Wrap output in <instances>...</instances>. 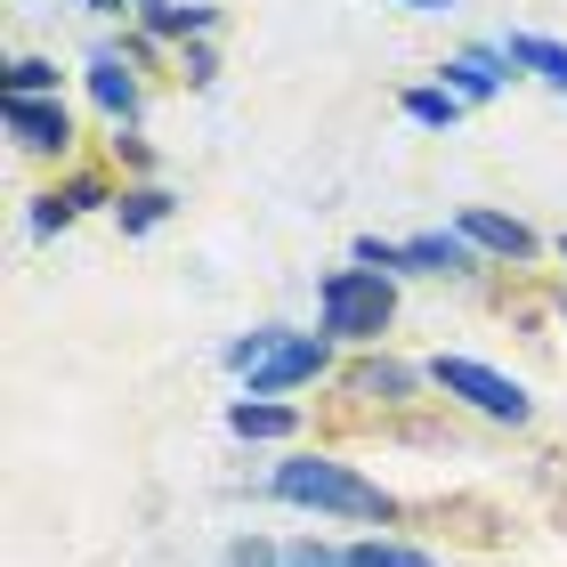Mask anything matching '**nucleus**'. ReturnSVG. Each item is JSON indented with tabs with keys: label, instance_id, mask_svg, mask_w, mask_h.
Here are the masks:
<instances>
[{
	"label": "nucleus",
	"instance_id": "f8f14e48",
	"mask_svg": "<svg viewBox=\"0 0 567 567\" xmlns=\"http://www.w3.org/2000/svg\"><path fill=\"white\" fill-rule=\"evenodd\" d=\"M171 212H178V195L154 187V178H131V187L114 195V227L122 236H154V227H171Z\"/></svg>",
	"mask_w": 567,
	"mask_h": 567
},
{
	"label": "nucleus",
	"instance_id": "f3484780",
	"mask_svg": "<svg viewBox=\"0 0 567 567\" xmlns=\"http://www.w3.org/2000/svg\"><path fill=\"white\" fill-rule=\"evenodd\" d=\"M0 90L9 97H58V58H17L0 73Z\"/></svg>",
	"mask_w": 567,
	"mask_h": 567
},
{
	"label": "nucleus",
	"instance_id": "5701e85b",
	"mask_svg": "<svg viewBox=\"0 0 567 567\" xmlns=\"http://www.w3.org/2000/svg\"><path fill=\"white\" fill-rule=\"evenodd\" d=\"M114 163L146 178V171H154V154H146V138H138V131H114Z\"/></svg>",
	"mask_w": 567,
	"mask_h": 567
},
{
	"label": "nucleus",
	"instance_id": "aec40b11",
	"mask_svg": "<svg viewBox=\"0 0 567 567\" xmlns=\"http://www.w3.org/2000/svg\"><path fill=\"white\" fill-rule=\"evenodd\" d=\"M219 567H284V544H268V535H236Z\"/></svg>",
	"mask_w": 567,
	"mask_h": 567
},
{
	"label": "nucleus",
	"instance_id": "ddd939ff",
	"mask_svg": "<svg viewBox=\"0 0 567 567\" xmlns=\"http://www.w3.org/2000/svg\"><path fill=\"white\" fill-rule=\"evenodd\" d=\"M138 33H146V41H178V49H187V41H212V33H219V9H212V0H171V9L138 17Z\"/></svg>",
	"mask_w": 567,
	"mask_h": 567
},
{
	"label": "nucleus",
	"instance_id": "6e6552de",
	"mask_svg": "<svg viewBox=\"0 0 567 567\" xmlns=\"http://www.w3.org/2000/svg\"><path fill=\"white\" fill-rule=\"evenodd\" d=\"M454 227H462V236H471V244L486 251V260H503V268H527L535 251H544L527 219H511V212H486V203H471V212H462Z\"/></svg>",
	"mask_w": 567,
	"mask_h": 567
},
{
	"label": "nucleus",
	"instance_id": "0eeeda50",
	"mask_svg": "<svg viewBox=\"0 0 567 567\" xmlns=\"http://www.w3.org/2000/svg\"><path fill=\"white\" fill-rule=\"evenodd\" d=\"M9 138L24 154H73V106L65 97H9Z\"/></svg>",
	"mask_w": 567,
	"mask_h": 567
},
{
	"label": "nucleus",
	"instance_id": "b1692460",
	"mask_svg": "<svg viewBox=\"0 0 567 567\" xmlns=\"http://www.w3.org/2000/svg\"><path fill=\"white\" fill-rule=\"evenodd\" d=\"M82 9H90V17H122L131 0H82Z\"/></svg>",
	"mask_w": 567,
	"mask_h": 567
},
{
	"label": "nucleus",
	"instance_id": "4be33fe9",
	"mask_svg": "<svg viewBox=\"0 0 567 567\" xmlns=\"http://www.w3.org/2000/svg\"><path fill=\"white\" fill-rule=\"evenodd\" d=\"M178 73H187L195 90H212V82H219V58H212V41H187V49H178Z\"/></svg>",
	"mask_w": 567,
	"mask_h": 567
},
{
	"label": "nucleus",
	"instance_id": "dca6fc26",
	"mask_svg": "<svg viewBox=\"0 0 567 567\" xmlns=\"http://www.w3.org/2000/svg\"><path fill=\"white\" fill-rule=\"evenodd\" d=\"M284 332H292V324H251V332H236V341H227V349H219V365L251 381V373H260V365H268V357H276V341H284Z\"/></svg>",
	"mask_w": 567,
	"mask_h": 567
},
{
	"label": "nucleus",
	"instance_id": "9d476101",
	"mask_svg": "<svg viewBox=\"0 0 567 567\" xmlns=\"http://www.w3.org/2000/svg\"><path fill=\"white\" fill-rule=\"evenodd\" d=\"M422 381H430V365H405V357H357V365H349V398H365V405H414Z\"/></svg>",
	"mask_w": 567,
	"mask_h": 567
},
{
	"label": "nucleus",
	"instance_id": "412c9836",
	"mask_svg": "<svg viewBox=\"0 0 567 567\" xmlns=\"http://www.w3.org/2000/svg\"><path fill=\"white\" fill-rule=\"evenodd\" d=\"M284 567H349V551H341V544H317V535H308V544H284Z\"/></svg>",
	"mask_w": 567,
	"mask_h": 567
},
{
	"label": "nucleus",
	"instance_id": "9b49d317",
	"mask_svg": "<svg viewBox=\"0 0 567 567\" xmlns=\"http://www.w3.org/2000/svg\"><path fill=\"white\" fill-rule=\"evenodd\" d=\"M495 49L511 58V73H535V82H551L567 97V41H551V33H503Z\"/></svg>",
	"mask_w": 567,
	"mask_h": 567
},
{
	"label": "nucleus",
	"instance_id": "39448f33",
	"mask_svg": "<svg viewBox=\"0 0 567 567\" xmlns=\"http://www.w3.org/2000/svg\"><path fill=\"white\" fill-rule=\"evenodd\" d=\"M324 373H332V341H324V332H284L276 357L244 381V398H284V390H308V381H324Z\"/></svg>",
	"mask_w": 567,
	"mask_h": 567
},
{
	"label": "nucleus",
	"instance_id": "1a4fd4ad",
	"mask_svg": "<svg viewBox=\"0 0 567 567\" xmlns=\"http://www.w3.org/2000/svg\"><path fill=\"white\" fill-rule=\"evenodd\" d=\"M437 82H446V90L462 97V106H486V97H503V82H511V58H503L495 41H486V49H454V58L437 65Z\"/></svg>",
	"mask_w": 567,
	"mask_h": 567
},
{
	"label": "nucleus",
	"instance_id": "a211bd4d",
	"mask_svg": "<svg viewBox=\"0 0 567 567\" xmlns=\"http://www.w3.org/2000/svg\"><path fill=\"white\" fill-rule=\"evenodd\" d=\"M349 567H437V559L414 551V544H390V535H373V544H349Z\"/></svg>",
	"mask_w": 567,
	"mask_h": 567
},
{
	"label": "nucleus",
	"instance_id": "7ed1b4c3",
	"mask_svg": "<svg viewBox=\"0 0 567 567\" xmlns=\"http://www.w3.org/2000/svg\"><path fill=\"white\" fill-rule=\"evenodd\" d=\"M430 390L446 405H462V414L495 422V430H527L535 422V390L511 381V373H495V365H478V357H446V349H437L430 357Z\"/></svg>",
	"mask_w": 567,
	"mask_h": 567
},
{
	"label": "nucleus",
	"instance_id": "f03ea898",
	"mask_svg": "<svg viewBox=\"0 0 567 567\" xmlns=\"http://www.w3.org/2000/svg\"><path fill=\"white\" fill-rule=\"evenodd\" d=\"M398 324V276L381 268H332L317 284V332L332 349H381V332Z\"/></svg>",
	"mask_w": 567,
	"mask_h": 567
},
{
	"label": "nucleus",
	"instance_id": "bb28decb",
	"mask_svg": "<svg viewBox=\"0 0 567 567\" xmlns=\"http://www.w3.org/2000/svg\"><path fill=\"white\" fill-rule=\"evenodd\" d=\"M559 260H567V236H559Z\"/></svg>",
	"mask_w": 567,
	"mask_h": 567
},
{
	"label": "nucleus",
	"instance_id": "f257e3e1",
	"mask_svg": "<svg viewBox=\"0 0 567 567\" xmlns=\"http://www.w3.org/2000/svg\"><path fill=\"white\" fill-rule=\"evenodd\" d=\"M268 495L292 511H324V519H398L390 486H373L365 471H349L332 454H284L268 471Z\"/></svg>",
	"mask_w": 567,
	"mask_h": 567
},
{
	"label": "nucleus",
	"instance_id": "2eb2a0df",
	"mask_svg": "<svg viewBox=\"0 0 567 567\" xmlns=\"http://www.w3.org/2000/svg\"><path fill=\"white\" fill-rule=\"evenodd\" d=\"M398 114L414 122V131H454L462 122V97L446 82H414V90H398Z\"/></svg>",
	"mask_w": 567,
	"mask_h": 567
},
{
	"label": "nucleus",
	"instance_id": "6ab92c4d",
	"mask_svg": "<svg viewBox=\"0 0 567 567\" xmlns=\"http://www.w3.org/2000/svg\"><path fill=\"white\" fill-rule=\"evenodd\" d=\"M349 260H357V268H381V276H405V244H390V236H357Z\"/></svg>",
	"mask_w": 567,
	"mask_h": 567
},
{
	"label": "nucleus",
	"instance_id": "423d86ee",
	"mask_svg": "<svg viewBox=\"0 0 567 567\" xmlns=\"http://www.w3.org/2000/svg\"><path fill=\"white\" fill-rule=\"evenodd\" d=\"M486 251L462 236V227H422V236H405V276H437V284H462L478 276Z\"/></svg>",
	"mask_w": 567,
	"mask_h": 567
},
{
	"label": "nucleus",
	"instance_id": "20e7f679",
	"mask_svg": "<svg viewBox=\"0 0 567 567\" xmlns=\"http://www.w3.org/2000/svg\"><path fill=\"white\" fill-rule=\"evenodd\" d=\"M82 90H90V106L114 122V131H138V106H146V82H138V58L122 41H97L90 49V65H82Z\"/></svg>",
	"mask_w": 567,
	"mask_h": 567
},
{
	"label": "nucleus",
	"instance_id": "4468645a",
	"mask_svg": "<svg viewBox=\"0 0 567 567\" xmlns=\"http://www.w3.org/2000/svg\"><path fill=\"white\" fill-rule=\"evenodd\" d=\"M227 430L251 437V446H276V437L300 430V414H292L284 398H236V405H227Z\"/></svg>",
	"mask_w": 567,
	"mask_h": 567
},
{
	"label": "nucleus",
	"instance_id": "a878e982",
	"mask_svg": "<svg viewBox=\"0 0 567 567\" xmlns=\"http://www.w3.org/2000/svg\"><path fill=\"white\" fill-rule=\"evenodd\" d=\"M405 9H454V0H405Z\"/></svg>",
	"mask_w": 567,
	"mask_h": 567
},
{
	"label": "nucleus",
	"instance_id": "393cba45",
	"mask_svg": "<svg viewBox=\"0 0 567 567\" xmlns=\"http://www.w3.org/2000/svg\"><path fill=\"white\" fill-rule=\"evenodd\" d=\"M154 9H171V0H131V17H154Z\"/></svg>",
	"mask_w": 567,
	"mask_h": 567
}]
</instances>
